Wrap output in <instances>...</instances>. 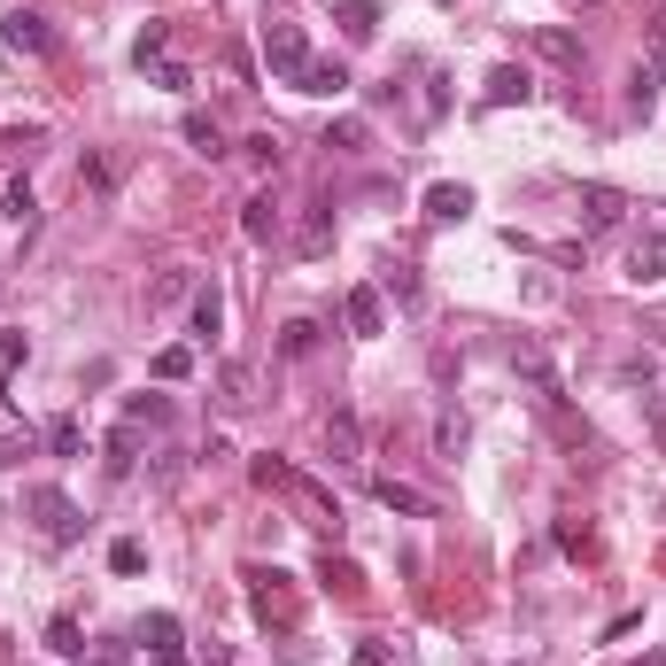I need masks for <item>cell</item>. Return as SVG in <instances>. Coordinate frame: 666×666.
<instances>
[{
  "mask_svg": "<svg viewBox=\"0 0 666 666\" xmlns=\"http://www.w3.org/2000/svg\"><path fill=\"white\" fill-rule=\"evenodd\" d=\"M23 511H31V527H39L55 550H70V542L86 535V511H78L70 489H47V481H39V489H23Z\"/></svg>",
  "mask_w": 666,
  "mask_h": 666,
  "instance_id": "1",
  "label": "cell"
},
{
  "mask_svg": "<svg viewBox=\"0 0 666 666\" xmlns=\"http://www.w3.org/2000/svg\"><path fill=\"white\" fill-rule=\"evenodd\" d=\"M264 62H272V78H280V86H303V70H311L319 55H311L303 23H264Z\"/></svg>",
  "mask_w": 666,
  "mask_h": 666,
  "instance_id": "2",
  "label": "cell"
},
{
  "mask_svg": "<svg viewBox=\"0 0 666 666\" xmlns=\"http://www.w3.org/2000/svg\"><path fill=\"white\" fill-rule=\"evenodd\" d=\"M0 39H8L16 55H55V23H47L39 8H8V16H0Z\"/></svg>",
  "mask_w": 666,
  "mask_h": 666,
  "instance_id": "3",
  "label": "cell"
},
{
  "mask_svg": "<svg viewBox=\"0 0 666 666\" xmlns=\"http://www.w3.org/2000/svg\"><path fill=\"white\" fill-rule=\"evenodd\" d=\"M341 319H349V333H356V341L388 333V311H380V287H349V295H341Z\"/></svg>",
  "mask_w": 666,
  "mask_h": 666,
  "instance_id": "4",
  "label": "cell"
},
{
  "mask_svg": "<svg viewBox=\"0 0 666 666\" xmlns=\"http://www.w3.org/2000/svg\"><path fill=\"white\" fill-rule=\"evenodd\" d=\"M326 458L333 466H364V427H356V411H326Z\"/></svg>",
  "mask_w": 666,
  "mask_h": 666,
  "instance_id": "5",
  "label": "cell"
},
{
  "mask_svg": "<svg viewBox=\"0 0 666 666\" xmlns=\"http://www.w3.org/2000/svg\"><path fill=\"white\" fill-rule=\"evenodd\" d=\"M628 280L636 287H659L666 280V233H636L628 241Z\"/></svg>",
  "mask_w": 666,
  "mask_h": 666,
  "instance_id": "6",
  "label": "cell"
},
{
  "mask_svg": "<svg viewBox=\"0 0 666 666\" xmlns=\"http://www.w3.org/2000/svg\"><path fill=\"white\" fill-rule=\"evenodd\" d=\"M427 217H434V225H466V217H473V186H458V178L427 186Z\"/></svg>",
  "mask_w": 666,
  "mask_h": 666,
  "instance_id": "7",
  "label": "cell"
},
{
  "mask_svg": "<svg viewBox=\"0 0 666 666\" xmlns=\"http://www.w3.org/2000/svg\"><path fill=\"white\" fill-rule=\"evenodd\" d=\"M511 372H519V380H535L550 403L566 395V388H558V372H550V356H542V341H511Z\"/></svg>",
  "mask_w": 666,
  "mask_h": 666,
  "instance_id": "8",
  "label": "cell"
},
{
  "mask_svg": "<svg viewBox=\"0 0 666 666\" xmlns=\"http://www.w3.org/2000/svg\"><path fill=\"white\" fill-rule=\"evenodd\" d=\"M481 101H489V109H511V101H535V78H527L519 62H497V70H489V94H481Z\"/></svg>",
  "mask_w": 666,
  "mask_h": 666,
  "instance_id": "9",
  "label": "cell"
},
{
  "mask_svg": "<svg viewBox=\"0 0 666 666\" xmlns=\"http://www.w3.org/2000/svg\"><path fill=\"white\" fill-rule=\"evenodd\" d=\"M659 78H666V47L636 62V78H628V109H644V117H652V109H659Z\"/></svg>",
  "mask_w": 666,
  "mask_h": 666,
  "instance_id": "10",
  "label": "cell"
},
{
  "mask_svg": "<svg viewBox=\"0 0 666 666\" xmlns=\"http://www.w3.org/2000/svg\"><path fill=\"white\" fill-rule=\"evenodd\" d=\"M372 497L388 503V511H403V519H434V497H419L411 481H372Z\"/></svg>",
  "mask_w": 666,
  "mask_h": 666,
  "instance_id": "11",
  "label": "cell"
},
{
  "mask_svg": "<svg viewBox=\"0 0 666 666\" xmlns=\"http://www.w3.org/2000/svg\"><path fill=\"white\" fill-rule=\"evenodd\" d=\"M581 217H589V233H613L620 225V194L613 186H581Z\"/></svg>",
  "mask_w": 666,
  "mask_h": 666,
  "instance_id": "12",
  "label": "cell"
},
{
  "mask_svg": "<svg viewBox=\"0 0 666 666\" xmlns=\"http://www.w3.org/2000/svg\"><path fill=\"white\" fill-rule=\"evenodd\" d=\"M372 31H380V8H372V0H341V39H349V47H364Z\"/></svg>",
  "mask_w": 666,
  "mask_h": 666,
  "instance_id": "13",
  "label": "cell"
},
{
  "mask_svg": "<svg viewBox=\"0 0 666 666\" xmlns=\"http://www.w3.org/2000/svg\"><path fill=\"white\" fill-rule=\"evenodd\" d=\"M186 148L217 164V156H225V133H217V117H202V109H186Z\"/></svg>",
  "mask_w": 666,
  "mask_h": 666,
  "instance_id": "14",
  "label": "cell"
},
{
  "mask_svg": "<svg viewBox=\"0 0 666 666\" xmlns=\"http://www.w3.org/2000/svg\"><path fill=\"white\" fill-rule=\"evenodd\" d=\"M466 442H473V434H466V419H458V411H442V419H434V458H442V466H458V458H466Z\"/></svg>",
  "mask_w": 666,
  "mask_h": 666,
  "instance_id": "15",
  "label": "cell"
},
{
  "mask_svg": "<svg viewBox=\"0 0 666 666\" xmlns=\"http://www.w3.org/2000/svg\"><path fill=\"white\" fill-rule=\"evenodd\" d=\"M241 233H248V241H272V233H280V202H272V194H256V202L241 209Z\"/></svg>",
  "mask_w": 666,
  "mask_h": 666,
  "instance_id": "16",
  "label": "cell"
},
{
  "mask_svg": "<svg viewBox=\"0 0 666 666\" xmlns=\"http://www.w3.org/2000/svg\"><path fill=\"white\" fill-rule=\"evenodd\" d=\"M47 652H55V659H86V636H78V620H70V613H55V620H47Z\"/></svg>",
  "mask_w": 666,
  "mask_h": 666,
  "instance_id": "17",
  "label": "cell"
},
{
  "mask_svg": "<svg viewBox=\"0 0 666 666\" xmlns=\"http://www.w3.org/2000/svg\"><path fill=\"white\" fill-rule=\"evenodd\" d=\"M217 388H225V403H233V411H248V403H256V372H248V364H225V372H217Z\"/></svg>",
  "mask_w": 666,
  "mask_h": 666,
  "instance_id": "18",
  "label": "cell"
},
{
  "mask_svg": "<svg viewBox=\"0 0 666 666\" xmlns=\"http://www.w3.org/2000/svg\"><path fill=\"white\" fill-rule=\"evenodd\" d=\"M295 94H349V70H341V62H311Z\"/></svg>",
  "mask_w": 666,
  "mask_h": 666,
  "instance_id": "19",
  "label": "cell"
},
{
  "mask_svg": "<svg viewBox=\"0 0 666 666\" xmlns=\"http://www.w3.org/2000/svg\"><path fill=\"white\" fill-rule=\"evenodd\" d=\"M194 333H202V341H217V333H225V303H217V287H202V295H194Z\"/></svg>",
  "mask_w": 666,
  "mask_h": 666,
  "instance_id": "20",
  "label": "cell"
},
{
  "mask_svg": "<svg viewBox=\"0 0 666 666\" xmlns=\"http://www.w3.org/2000/svg\"><path fill=\"white\" fill-rule=\"evenodd\" d=\"M39 442H47L55 458H78V450H86V427H78V419H55V427H47Z\"/></svg>",
  "mask_w": 666,
  "mask_h": 666,
  "instance_id": "21",
  "label": "cell"
},
{
  "mask_svg": "<svg viewBox=\"0 0 666 666\" xmlns=\"http://www.w3.org/2000/svg\"><path fill=\"white\" fill-rule=\"evenodd\" d=\"M311 349H319V326L311 319H287L280 326V356H311Z\"/></svg>",
  "mask_w": 666,
  "mask_h": 666,
  "instance_id": "22",
  "label": "cell"
},
{
  "mask_svg": "<svg viewBox=\"0 0 666 666\" xmlns=\"http://www.w3.org/2000/svg\"><path fill=\"white\" fill-rule=\"evenodd\" d=\"M133 450H140V427L125 419V427L109 434V473H133Z\"/></svg>",
  "mask_w": 666,
  "mask_h": 666,
  "instance_id": "23",
  "label": "cell"
},
{
  "mask_svg": "<svg viewBox=\"0 0 666 666\" xmlns=\"http://www.w3.org/2000/svg\"><path fill=\"white\" fill-rule=\"evenodd\" d=\"M125 419H133V427H164V419H170V395H133V403H125Z\"/></svg>",
  "mask_w": 666,
  "mask_h": 666,
  "instance_id": "24",
  "label": "cell"
},
{
  "mask_svg": "<svg viewBox=\"0 0 666 666\" xmlns=\"http://www.w3.org/2000/svg\"><path fill=\"white\" fill-rule=\"evenodd\" d=\"M349 666H395V644H388V636H356Z\"/></svg>",
  "mask_w": 666,
  "mask_h": 666,
  "instance_id": "25",
  "label": "cell"
},
{
  "mask_svg": "<svg viewBox=\"0 0 666 666\" xmlns=\"http://www.w3.org/2000/svg\"><path fill=\"white\" fill-rule=\"evenodd\" d=\"M0 209H8V217H16V225H31V217H39V194H31V178H16V186H8V202H0Z\"/></svg>",
  "mask_w": 666,
  "mask_h": 666,
  "instance_id": "26",
  "label": "cell"
},
{
  "mask_svg": "<svg viewBox=\"0 0 666 666\" xmlns=\"http://www.w3.org/2000/svg\"><path fill=\"white\" fill-rule=\"evenodd\" d=\"M31 450H39V434H31V427H23V434H0V473H16Z\"/></svg>",
  "mask_w": 666,
  "mask_h": 666,
  "instance_id": "27",
  "label": "cell"
},
{
  "mask_svg": "<svg viewBox=\"0 0 666 666\" xmlns=\"http://www.w3.org/2000/svg\"><path fill=\"white\" fill-rule=\"evenodd\" d=\"M326 148L356 156V148H364V117H341V125H326Z\"/></svg>",
  "mask_w": 666,
  "mask_h": 666,
  "instance_id": "28",
  "label": "cell"
},
{
  "mask_svg": "<svg viewBox=\"0 0 666 666\" xmlns=\"http://www.w3.org/2000/svg\"><path fill=\"white\" fill-rule=\"evenodd\" d=\"M148 78H156V86H164V94H186V86H194V70H186V62H148Z\"/></svg>",
  "mask_w": 666,
  "mask_h": 666,
  "instance_id": "29",
  "label": "cell"
},
{
  "mask_svg": "<svg viewBox=\"0 0 666 666\" xmlns=\"http://www.w3.org/2000/svg\"><path fill=\"white\" fill-rule=\"evenodd\" d=\"M164 23H148V31H140V39H133V62H140V70H148V62H164Z\"/></svg>",
  "mask_w": 666,
  "mask_h": 666,
  "instance_id": "30",
  "label": "cell"
},
{
  "mask_svg": "<svg viewBox=\"0 0 666 666\" xmlns=\"http://www.w3.org/2000/svg\"><path fill=\"white\" fill-rule=\"evenodd\" d=\"M78 186H86V194H109V186H117V170L101 164V156H86V164H78Z\"/></svg>",
  "mask_w": 666,
  "mask_h": 666,
  "instance_id": "31",
  "label": "cell"
},
{
  "mask_svg": "<svg viewBox=\"0 0 666 666\" xmlns=\"http://www.w3.org/2000/svg\"><path fill=\"white\" fill-rule=\"evenodd\" d=\"M388 287H395V303H411V311H419V295H427V287H419V272H411V264H395V272H388Z\"/></svg>",
  "mask_w": 666,
  "mask_h": 666,
  "instance_id": "32",
  "label": "cell"
},
{
  "mask_svg": "<svg viewBox=\"0 0 666 666\" xmlns=\"http://www.w3.org/2000/svg\"><path fill=\"white\" fill-rule=\"evenodd\" d=\"M109 566H117V574H140V566H148V550L125 535V542H109Z\"/></svg>",
  "mask_w": 666,
  "mask_h": 666,
  "instance_id": "33",
  "label": "cell"
},
{
  "mask_svg": "<svg viewBox=\"0 0 666 666\" xmlns=\"http://www.w3.org/2000/svg\"><path fill=\"white\" fill-rule=\"evenodd\" d=\"M186 372H194V349H164L156 356V380H186Z\"/></svg>",
  "mask_w": 666,
  "mask_h": 666,
  "instance_id": "34",
  "label": "cell"
},
{
  "mask_svg": "<svg viewBox=\"0 0 666 666\" xmlns=\"http://www.w3.org/2000/svg\"><path fill=\"white\" fill-rule=\"evenodd\" d=\"M644 666H666V644H659V652H652V659H644Z\"/></svg>",
  "mask_w": 666,
  "mask_h": 666,
  "instance_id": "35",
  "label": "cell"
}]
</instances>
